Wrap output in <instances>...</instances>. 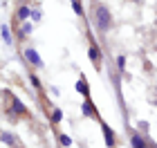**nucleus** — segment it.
<instances>
[{
	"mask_svg": "<svg viewBox=\"0 0 157 148\" xmlns=\"http://www.w3.org/2000/svg\"><path fill=\"white\" fill-rule=\"evenodd\" d=\"M94 23H97V29L99 32H105L110 29V11L105 5H97L94 7Z\"/></svg>",
	"mask_w": 157,
	"mask_h": 148,
	"instance_id": "obj_1",
	"label": "nucleus"
},
{
	"mask_svg": "<svg viewBox=\"0 0 157 148\" xmlns=\"http://www.w3.org/2000/svg\"><path fill=\"white\" fill-rule=\"evenodd\" d=\"M99 123H101V132H103L105 146H108V148H115V146H117V137H115V130H112V128H110V126L105 123V121H99Z\"/></svg>",
	"mask_w": 157,
	"mask_h": 148,
	"instance_id": "obj_2",
	"label": "nucleus"
},
{
	"mask_svg": "<svg viewBox=\"0 0 157 148\" xmlns=\"http://www.w3.org/2000/svg\"><path fill=\"white\" fill-rule=\"evenodd\" d=\"M7 112H13L16 117H25V115H29V112H27V108H25V103L20 101L16 94H11V108L7 110Z\"/></svg>",
	"mask_w": 157,
	"mask_h": 148,
	"instance_id": "obj_3",
	"label": "nucleus"
},
{
	"mask_svg": "<svg viewBox=\"0 0 157 148\" xmlns=\"http://www.w3.org/2000/svg\"><path fill=\"white\" fill-rule=\"evenodd\" d=\"M23 56H25V61L29 63V65H34V67H43V61H40V56H38V52L34 47H27L25 52H23Z\"/></svg>",
	"mask_w": 157,
	"mask_h": 148,
	"instance_id": "obj_4",
	"label": "nucleus"
},
{
	"mask_svg": "<svg viewBox=\"0 0 157 148\" xmlns=\"http://www.w3.org/2000/svg\"><path fill=\"white\" fill-rule=\"evenodd\" d=\"M88 56H90V61L94 63L97 67L101 65V49H99V45L94 43V40H90V47H88Z\"/></svg>",
	"mask_w": 157,
	"mask_h": 148,
	"instance_id": "obj_5",
	"label": "nucleus"
},
{
	"mask_svg": "<svg viewBox=\"0 0 157 148\" xmlns=\"http://www.w3.org/2000/svg\"><path fill=\"white\" fill-rule=\"evenodd\" d=\"M81 112H83L85 117H90V119H99V112H97L94 105H92L90 99H85V101L81 103Z\"/></svg>",
	"mask_w": 157,
	"mask_h": 148,
	"instance_id": "obj_6",
	"label": "nucleus"
},
{
	"mask_svg": "<svg viewBox=\"0 0 157 148\" xmlns=\"http://www.w3.org/2000/svg\"><path fill=\"white\" fill-rule=\"evenodd\" d=\"M29 18H32V7L20 5L18 9H16V20H18V23H27Z\"/></svg>",
	"mask_w": 157,
	"mask_h": 148,
	"instance_id": "obj_7",
	"label": "nucleus"
},
{
	"mask_svg": "<svg viewBox=\"0 0 157 148\" xmlns=\"http://www.w3.org/2000/svg\"><path fill=\"white\" fill-rule=\"evenodd\" d=\"M76 92H81L85 99H90V85H88V81H85V76H81V79L76 81Z\"/></svg>",
	"mask_w": 157,
	"mask_h": 148,
	"instance_id": "obj_8",
	"label": "nucleus"
},
{
	"mask_svg": "<svg viewBox=\"0 0 157 148\" xmlns=\"http://www.w3.org/2000/svg\"><path fill=\"white\" fill-rule=\"evenodd\" d=\"M130 146L132 148H148V142L139 135V132H135V135L130 137Z\"/></svg>",
	"mask_w": 157,
	"mask_h": 148,
	"instance_id": "obj_9",
	"label": "nucleus"
},
{
	"mask_svg": "<svg viewBox=\"0 0 157 148\" xmlns=\"http://www.w3.org/2000/svg\"><path fill=\"white\" fill-rule=\"evenodd\" d=\"M32 27H34V23H20V29H18V36L20 38H27L32 34Z\"/></svg>",
	"mask_w": 157,
	"mask_h": 148,
	"instance_id": "obj_10",
	"label": "nucleus"
},
{
	"mask_svg": "<svg viewBox=\"0 0 157 148\" xmlns=\"http://www.w3.org/2000/svg\"><path fill=\"white\" fill-rule=\"evenodd\" d=\"M49 119H52L54 126H59V123L63 121V112H61L59 108H52V115H49Z\"/></svg>",
	"mask_w": 157,
	"mask_h": 148,
	"instance_id": "obj_11",
	"label": "nucleus"
},
{
	"mask_svg": "<svg viewBox=\"0 0 157 148\" xmlns=\"http://www.w3.org/2000/svg\"><path fill=\"white\" fill-rule=\"evenodd\" d=\"M2 40H5V43H7V45H11V43H13V36H11V29H9V27H7V25H2Z\"/></svg>",
	"mask_w": 157,
	"mask_h": 148,
	"instance_id": "obj_12",
	"label": "nucleus"
},
{
	"mask_svg": "<svg viewBox=\"0 0 157 148\" xmlns=\"http://www.w3.org/2000/svg\"><path fill=\"white\" fill-rule=\"evenodd\" d=\"M72 9H74V13H76V16H85V9H83V2H81V0L72 2Z\"/></svg>",
	"mask_w": 157,
	"mask_h": 148,
	"instance_id": "obj_13",
	"label": "nucleus"
},
{
	"mask_svg": "<svg viewBox=\"0 0 157 148\" xmlns=\"http://www.w3.org/2000/svg\"><path fill=\"white\" fill-rule=\"evenodd\" d=\"M59 144L63 148H70V146H72V137H70V135H59Z\"/></svg>",
	"mask_w": 157,
	"mask_h": 148,
	"instance_id": "obj_14",
	"label": "nucleus"
},
{
	"mask_svg": "<svg viewBox=\"0 0 157 148\" xmlns=\"http://www.w3.org/2000/svg\"><path fill=\"white\" fill-rule=\"evenodd\" d=\"M2 144H7V146H16V139L11 137V132H2Z\"/></svg>",
	"mask_w": 157,
	"mask_h": 148,
	"instance_id": "obj_15",
	"label": "nucleus"
},
{
	"mask_svg": "<svg viewBox=\"0 0 157 148\" xmlns=\"http://www.w3.org/2000/svg\"><path fill=\"white\" fill-rule=\"evenodd\" d=\"M40 18H43V13H40V9H32V18H29L32 23H38Z\"/></svg>",
	"mask_w": 157,
	"mask_h": 148,
	"instance_id": "obj_16",
	"label": "nucleus"
},
{
	"mask_svg": "<svg viewBox=\"0 0 157 148\" xmlns=\"http://www.w3.org/2000/svg\"><path fill=\"white\" fill-rule=\"evenodd\" d=\"M29 83H32V88H34V90H40V79H38V76H34V74H32V76H29Z\"/></svg>",
	"mask_w": 157,
	"mask_h": 148,
	"instance_id": "obj_17",
	"label": "nucleus"
},
{
	"mask_svg": "<svg viewBox=\"0 0 157 148\" xmlns=\"http://www.w3.org/2000/svg\"><path fill=\"white\" fill-rule=\"evenodd\" d=\"M117 67H119V72L126 70V59H124V56H117Z\"/></svg>",
	"mask_w": 157,
	"mask_h": 148,
	"instance_id": "obj_18",
	"label": "nucleus"
},
{
	"mask_svg": "<svg viewBox=\"0 0 157 148\" xmlns=\"http://www.w3.org/2000/svg\"><path fill=\"white\" fill-rule=\"evenodd\" d=\"M148 148H157V146H148Z\"/></svg>",
	"mask_w": 157,
	"mask_h": 148,
	"instance_id": "obj_19",
	"label": "nucleus"
},
{
	"mask_svg": "<svg viewBox=\"0 0 157 148\" xmlns=\"http://www.w3.org/2000/svg\"><path fill=\"white\" fill-rule=\"evenodd\" d=\"M72 2H76V0H72Z\"/></svg>",
	"mask_w": 157,
	"mask_h": 148,
	"instance_id": "obj_20",
	"label": "nucleus"
}]
</instances>
